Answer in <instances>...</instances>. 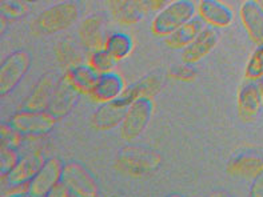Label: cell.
Instances as JSON below:
<instances>
[{"label": "cell", "instance_id": "52a82bcc", "mask_svg": "<svg viewBox=\"0 0 263 197\" xmlns=\"http://www.w3.org/2000/svg\"><path fill=\"white\" fill-rule=\"evenodd\" d=\"M63 163L58 157H51L44 161L43 167L35 174L28 185V196L47 197L52 188L60 181Z\"/></svg>", "mask_w": 263, "mask_h": 197}, {"label": "cell", "instance_id": "7a4b0ae2", "mask_svg": "<svg viewBox=\"0 0 263 197\" xmlns=\"http://www.w3.org/2000/svg\"><path fill=\"white\" fill-rule=\"evenodd\" d=\"M57 117L48 111L20 110L8 119V125L22 136H43L53 129Z\"/></svg>", "mask_w": 263, "mask_h": 197}, {"label": "cell", "instance_id": "4316f807", "mask_svg": "<svg viewBox=\"0 0 263 197\" xmlns=\"http://www.w3.org/2000/svg\"><path fill=\"white\" fill-rule=\"evenodd\" d=\"M22 141V135L11 128L8 124H4L2 127V147L16 148Z\"/></svg>", "mask_w": 263, "mask_h": 197}, {"label": "cell", "instance_id": "2e32d148", "mask_svg": "<svg viewBox=\"0 0 263 197\" xmlns=\"http://www.w3.org/2000/svg\"><path fill=\"white\" fill-rule=\"evenodd\" d=\"M44 160L39 155L31 154L22 157L17 161L16 167L6 176L7 183L10 185H19V184H28L35 174L43 167Z\"/></svg>", "mask_w": 263, "mask_h": 197}, {"label": "cell", "instance_id": "83f0119b", "mask_svg": "<svg viewBox=\"0 0 263 197\" xmlns=\"http://www.w3.org/2000/svg\"><path fill=\"white\" fill-rule=\"evenodd\" d=\"M250 194L254 197H263V169L254 179L250 188Z\"/></svg>", "mask_w": 263, "mask_h": 197}, {"label": "cell", "instance_id": "7c38bea8", "mask_svg": "<svg viewBox=\"0 0 263 197\" xmlns=\"http://www.w3.org/2000/svg\"><path fill=\"white\" fill-rule=\"evenodd\" d=\"M128 105L123 104L119 99L112 101L102 103L99 108L95 111L92 116V124L97 129H111L123 123Z\"/></svg>", "mask_w": 263, "mask_h": 197}, {"label": "cell", "instance_id": "5b68a950", "mask_svg": "<svg viewBox=\"0 0 263 197\" xmlns=\"http://www.w3.org/2000/svg\"><path fill=\"white\" fill-rule=\"evenodd\" d=\"M154 112V101L151 97L142 96L131 103L122 123V136L126 140H133L143 134L151 120Z\"/></svg>", "mask_w": 263, "mask_h": 197}, {"label": "cell", "instance_id": "ac0fdd59", "mask_svg": "<svg viewBox=\"0 0 263 197\" xmlns=\"http://www.w3.org/2000/svg\"><path fill=\"white\" fill-rule=\"evenodd\" d=\"M55 80L50 75H46L40 79L32 94L24 103V110L31 111H47L50 107L51 99H52L53 91H55Z\"/></svg>", "mask_w": 263, "mask_h": 197}, {"label": "cell", "instance_id": "7402d4cb", "mask_svg": "<svg viewBox=\"0 0 263 197\" xmlns=\"http://www.w3.org/2000/svg\"><path fill=\"white\" fill-rule=\"evenodd\" d=\"M80 36L82 40L91 51L103 48L107 36H104V27L102 17L93 15L90 16L83 23L80 28Z\"/></svg>", "mask_w": 263, "mask_h": 197}, {"label": "cell", "instance_id": "484cf974", "mask_svg": "<svg viewBox=\"0 0 263 197\" xmlns=\"http://www.w3.org/2000/svg\"><path fill=\"white\" fill-rule=\"evenodd\" d=\"M19 160L20 157L16 148L2 147V152H0V174L6 177L13 168L16 167Z\"/></svg>", "mask_w": 263, "mask_h": 197}, {"label": "cell", "instance_id": "6da1fadb", "mask_svg": "<svg viewBox=\"0 0 263 197\" xmlns=\"http://www.w3.org/2000/svg\"><path fill=\"white\" fill-rule=\"evenodd\" d=\"M197 12L198 8L193 0H174L158 11L151 24V31L159 37L170 36L184 23L191 20Z\"/></svg>", "mask_w": 263, "mask_h": 197}, {"label": "cell", "instance_id": "d4e9b609", "mask_svg": "<svg viewBox=\"0 0 263 197\" xmlns=\"http://www.w3.org/2000/svg\"><path fill=\"white\" fill-rule=\"evenodd\" d=\"M245 75L246 79L257 81L263 77V43L258 44L255 51L251 54L250 59L247 61Z\"/></svg>", "mask_w": 263, "mask_h": 197}, {"label": "cell", "instance_id": "4fadbf2b", "mask_svg": "<svg viewBox=\"0 0 263 197\" xmlns=\"http://www.w3.org/2000/svg\"><path fill=\"white\" fill-rule=\"evenodd\" d=\"M240 20L255 44L263 43V8L255 0H246L239 10Z\"/></svg>", "mask_w": 263, "mask_h": 197}, {"label": "cell", "instance_id": "9a60e30c", "mask_svg": "<svg viewBox=\"0 0 263 197\" xmlns=\"http://www.w3.org/2000/svg\"><path fill=\"white\" fill-rule=\"evenodd\" d=\"M206 26L207 23L203 20V17L200 15H195L191 20L184 23L170 36H167L166 44L173 50H183L197 39L198 35L204 30Z\"/></svg>", "mask_w": 263, "mask_h": 197}, {"label": "cell", "instance_id": "f1b7e54d", "mask_svg": "<svg viewBox=\"0 0 263 197\" xmlns=\"http://www.w3.org/2000/svg\"><path fill=\"white\" fill-rule=\"evenodd\" d=\"M168 3H171V0H151V7H153V11H160Z\"/></svg>", "mask_w": 263, "mask_h": 197}, {"label": "cell", "instance_id": "ba28073f", "mask_svg": "<svg viewBox=\"0 0 263 197\" xmlns=\"http://www.w3.org/2000/svg\"><path fill=\"white\" fill-rule=\"evenodd\" d=\"M220 32L218 27H214L207 24L204 30L198 35V37L191 44H189L186 48H183L182 52V61L186 64H193L200 61L203 57L210 54L214 48L219 43Z\"/></svg>", "mask_w": 263, "mask_h": 197}, {"label": "cell", "instance_id": "8fae6325", "mask_svg": "<svg viewBox=\"0 0 263 197\" xmlns=\"http://www.w3.org/2000/svg\"><path fill=\"white\" fill-rule=\"evenodd\" d=\"M124 90H126V84H124L123 77L117 72L110 71V72L99 75V79L91 92V96L93 100L102 104L120 97Z\"/></svg>", "mask_w": 263, "mask_h": 197}, {"label": "cell", "instance_id": "603a6c76", "mask_svg": "<svg viewBox=\"0 0 263 197\" xmlns=\"http://www.w3.org/2000/svg\"><path fill=\"white\" fill-rule=\"evenodd\" d=\"M106 48L117 60H123L134 50L133 37L124 32H114L108 35L104 43Z\"/></svg>", "mask_w": 263, "mask_h": 197}, {"label": "cell", "instance_id": "d6986e66", "mask_svg": "<svg viewBox=\"0 0 263 197\" xmlns=\"http://www.w3.org/2000/svg\"><path fill=\"white\" fill-rule=\"evenodd\" d=\"M162 85V77L158 74H153L150 76L143 77L142 80L134 83L133 85H130L128 88L124 90V92L122 94V96L118 97L120 101L126 105L130 107L131 103L135 101L137 99L142 96H148L154 95Z\"/></svg>", "mask_w": 263, "mask_h": 197}, {"label": "cell", "instance_id": "f546056e", "mask_svg": "<svg viewBox=\"0 0 263 197\" xmlns=\"http://www.w3.org/2000/svg\"><path fill=\"white\" fill-rule=\"evenodd\" d=\"M135 2H137L138 6L142 8V11H143L144 14L153 10V7H151V0H135Z\"/></svg>", "mask_w": 263, "mask_h": 197}, {"label": "cell", "instance_id": "ffe728a7", "mask_svg": "<svg viewBox=\"0 0 263 197\" xmlns=\"http://www.w3.org/2000/svg\"><path fill=\"white\" fill-rule=\"evenodd\" d=\"M99 72L93 70L90 64H79L70 68L67 72V77L70 79L73 87L77 88L80 94L87 95H91L99 79Z\"/></svg>", "mask_w": 263, "mask_h": 197}, {"label": "cell", "instance_id": "44dd1931", "mask_svg": "<svg viewBox=\"0 0 263 197\" xmlns=\"http://www.w3.org/2000/svg\"><path fill=\"white\" fill-rule=\"evenodd\" d=\"M111 14L122 24H135L142 19L144 12L135 0H107Z\"/></svg>", "mask_w": 263, "mask_h": 197}, {"label": "cell", "instance_id": "30bf717a", "mask_svg": "<svg viewBox=\"0 0 263 197\" xmlns=\"http://www.w3.org/2000/svg\"><path fill=\"white\" fill-rule=\"evenodd\" d=\"M79 91L73 87L70 79L66 76L57 84L55 91H53L52 99H51L50 107H48V112L52 115L53 117L60 119V117L66 116L72 107L75 105L79 96Z\"/></svg>", "mask_w": 263, "mask_h": 197}, {"label": "cell", "instance_id": "277c9868", "mask_svg": "<svg viewBox=\"0 0 263 197\" xmlns=\"http://www.w3.org/2000/svg\"><path fill=\"white\" fill-rule=\"evenodd\" d=\"M79 14V6L75 2H62L42 12L37 24L43 32L55 34L71 27L78 20Z\"/></svg>", "mask_w": 263, "mask_h": 197}, {"label": "cell", "instance_id": "3957f363", "mask_svg": "<svg viewBox=\"0 0 263 197\" xmlns=\"http://www.w3.org/2000/svg\"><path fill=\"white\" fill-rule=\"evenodd\" d=\"M60 181L64 184L70 192V196H97V179L90 170L79 161H68L63 164Z\"/></svg>", "mask_w": 263, "mask_h": 197}, {"label": "cell", "instance_id": "cb8c5ba5", "mask_svg": "<svg viewBox=\"0 0 263 197\" xmlns=\"http://www.w3.org/2000/svg\"><path fill=\"white\" fill-rule=\"evenodd\" d=\"M117 61V59L104 47L91 51V55L88 57V64H90L93 70L98 71L99 74H104V72L112 71Z\"/></svg>", "mask_w": 263, "mask_h": 197}, {"label": "cell", "instance_id": "4dcf8cb0", "mask_svg": "<svg viewBox=\"0 0 263 197\" xmlns=\"http://www.w3.org/2000/svg\"><path fill=\"white\" fill-rule=\"evenodd\" d=\"M255 2H257V3H258V4H259L260 7H262V8H263V0H255Z\"/></svg>", "mask_w": 263, "mask_h": 197}, {"label": "cell", "instance_id": "e0dca14e", "mask_svg": "<svg viewBox=\"0 0 263 197\" xmlns=\"http://www.w3.org/2000/svg\"><path fill=\"white\" fill-rule=\"evenodd\" d=\"M263 169V156L255 150H242L229 163V172L235 176H257Z\"/></svg>", "mask_w": 263, "mask_h": 197}, {"label": "cell", "instance_id": "5bb4252c", "mask_svg": "<svg viewBox=\"0 0 263 197\" xmlns=\"http://www.w3.org/2000/svg\"><path fill=\"white\" fill-rule=\"evenodd\" d=\"M198 12L207 24L214 27H229L234 21L233 10L219 0H200Z\"/></svg>", "mask_w": 263, "mask_h": 197}, {"label": "cell", "instance_id": "8992f818", "mask_svg": "<svg viewBox=\"0 0 263 197\" xmlns=\"http://www.w3.org/2000/svg\"><path fill=\"white\" fill-rule=\"evenodd\" d=\"M31 67V56L26 51H15L6 57L0 67V94H10Z\"/></svg>", "mask_w": 263, "mask_h": 197}, {"label": "cell", "instance_id": "9c48e42d", "mask_svg": "<svg viewBox=\"0 0 263 197\" xmlns=\"http://www.w3.org/2000/svg\"><path fill=\"white\" fill-rule=\"evenodd\" d=\"M263 104V95L257 80L247 79L238 92V111L243 121H251L258 116Z\"/></svg>", "mask_w": 263, "mask_h": 197}]
</instances>
